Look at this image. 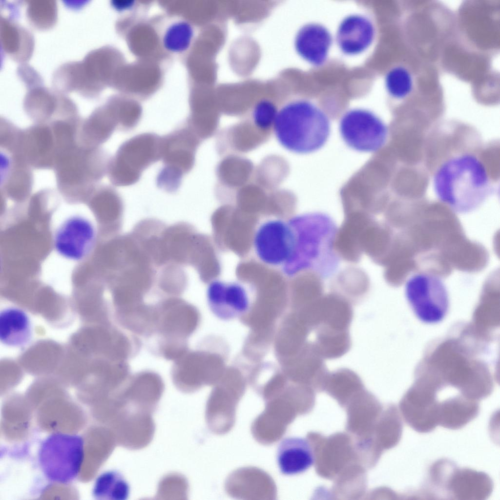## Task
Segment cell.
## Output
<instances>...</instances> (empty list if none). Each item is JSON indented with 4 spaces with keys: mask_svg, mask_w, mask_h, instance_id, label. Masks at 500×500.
<instances>
[{
    "mask_svg": "<svg viewBox=\"0 0 500 500\" xmlns=\"http://www.w3.org/2000/svg\"><path fill=\"white\" fill-rule=\"evenodd\" d=\"M432 185L438 199L458 213L476 210L494 190L484 162L477 153L466 150L443 160L434 171Z\"/></svg>",
    "mask_w": 500,
    "mask_h": 500,
    "instance_id": "1",
    "label": "cell"
},
{
    "mask_svg": "<svg viewBox=\"0 0 500 500\" xmlns=\"http://www.w3.org/2000/svg\"><path fill=\"white\" fill-rule=\"evenodd\" d=\"M288 221L292 233L289 259L281 268L288 277L307 271L314 272L323 279L336 271L340 258L334 250V239L337 229L333 220L322 212L294 215Z\"/></svg>",
    "mask_w": 500,
    "mask_h": 500,
    "instance_id": "2",
    "label": "cell"
},
{
    "mask_svg": "<svg viewBox=\"0 0 500 500\" xmlns=\"http://www.w3.org/2000/svg\"><path fill=\"white\" fill-rule=\"evenodd\" d=\"M273 125L279 143L286 149L300 154L321 148L330 132L327 115L304 99L294 100L283 106L278 111Z\"/></svg>",
    "mask_w": 500,
    "mask_h": 500,
    "instance_id": "3",
    "label": "cell"
},
{
    "mask_svg": "<svg viewBox=\"0 0 500 500\" xmlns=\"http://www.w3.org/2000/svg\"><path fill=\"white\" fill-rule=\"evenodd\" d=\"M196 322L194 308L185 300L174 297L160 300L146 338L151 352L167 360L180 358L188 351V338Z\"/></svg>",
    "mask_w": 500,
    "mask_h": 500,
    "instance_id": "4",
    "label": "cell"
},
{
    "mask_svg": "<svg viewBox=\"0 0 500 500\" xmlns=\"http://www.w3.org/2000/svg\"><path fill=\"white\" fill-rule=\"evenodd\" d=\"M162 137L151 132L136 135L123 143L110 159L107 174L114 186L125 187L138 182L142 172L162 159Z\"/></svg>",
    "mask_w": 500,
    "mask_h": 500,
    "instance_id": "5",
    "label": "cell"
},
{
    "mask_svg": "<svg viewBox=\"0 0 500 500\" xmlns=\"http://www.w3.org/2000/svg\"><path fill=\"white\" fill-rule=\"evenodd\" d=\"M84 440L78 435L50 434L42 442L38 460L50 481L68 484L78 476L84 458Z\"/></svg>",
    "mask_w": 500,
    "mask_h": 500,
    "instance_id": "6",
    "label": "cell"
},
{
    "mask_svg": "<svg viewBox=\"0 0 500 500\" xmlns=\"http://www.w3.org/2000/svg\"><path fill=\"white\" fill-rule=\"evenodd\" d=\"M74 146L55 165L58 188L61 190L89 189L107 173L110 159L98 147Z\"/></svg>",
    "mask_w": 500,
    "mask_h": 500,
    "instance_id": "7",
    "label": "cell"
},
{
    "mask_svg": "<svg viewBox=\"0 0 500 500\" xmlns=\"http://www.w3.org/2000/svg\"><path fill=\"white\" fill-rule=\"evenodd\" d=\"M195 146L192 130L186 124L162 137L164 166L156 178L160 188L174 192L179 188L193 167Z\"/></svg>",
    "mask_w": 500,
    "mask_h": 500,
    "instance_id": "8",
    "label": "cell"
},
{
    "mask_svg": "<svg viewBox=\"0 0 500 500\" xmlns=\"http://www.w3.org/2000/svg\"><path fill=\"white\" fill-rule=\"evenodd\" d=\"M97 237L94 219L83 213L75 212L61 217L53 227L54 250L61 256L72 262L85 259L92 251Z\"/></svg>",
    "mask_w": 500,
    "mask_h": 500,
    "instance_id": "9",
    "label": "cell"
},
{
    "mask_svg": "<svg viewBox=\"0 0 500 500\" xmlns=\"http://www.w3.org/2000/svg\"><path fill=\"white\" fill-rule=\"evenodd\" d=\"M405 294L416 316L421 321L434 324L441 321L449 308L446 287L438 277L418 273L406 282Z\"/></svg>",
    "mask_w": 500,
    "mask_h": 500,
    "instance_id": "10",
    "label": "cell"
},
{
    "mask_svg": "<svg viewBox=\"0 0 500 500\" xmlns=\"http://www.w3.org/2000/svg\"><path fill=\"white\" fill-rule=\"evenodd\" d=\"M339 131L350 147L361 152L379 149L386 143L388 135L386 124L372 111L362 108L346 112L340 119Z\"/></svg>",
    "mask_w": 500,
    "mask_h": 500,
    "instance_id": "11",
    "label": "cell"
},
{
    "mask_svg": "<svg viewBox=\"0 0 500 500\" xmlns=\"http://www.w3.org/2000/svg\"><path fill=\"white\" fill-rule=\"evenodd\" d=\"M253 247L258 258L264 264L280 267L291 256L292 233L287 220L273 218L262 223L256 229Z\"/></svg>",
    "mask_w": 500,
    "mask_h": 500,
    "instance_id": "12",
    "label": "cell"
},
{
    "mask_svg": "<svg viewBox=\"0 0 500 500\" xmlns=\"http://www.w3.org/2000/svg\"><path fill=\"white\" fill-rule=\"evenodd\" d=\"M493 488L486 474L468 468H458L453 462L442 476L438 490L453 500H484Z\"/></svg>",
    "mask_w": 500,
    "mask_h": 500,
    "instance_id": "13",
    "label": "cell"
},
{
    "mask_svg": "<svg viewBox=\"0 0 500 500\" xmlns=\"http://www.w3.org/2000/svg\"><path fill=\"white\" fill-rule=\"evenodd\" d=\"M309 313L315 332L349 331L354 314L352 303L334 292L324 294L311 306Z\"/></svg>",
    "mask_w": 500,
    "mask_h": 500,
    "instance_id": "14",
    "label": "cell"
},
{
    "mask_svg": "<svg viewBox=\"0 0 500 500\" xmlns=\"http://www.w3.org/2000/svg\"><path fill=\"white\" fill-rule=\"evenodd\" d=\"M207 299L211 311L217 317L230 320L241 316L250 308L247 290L236 281L214 279L208 285Z\"/></svg>",
    "mask_w": 500,
    "mask_h": 500,
    "instance_id": "15",
    "label": "cell"
},
{
    "mask_svg": "<svg viewBox=\"0 0 500 500\" xmlns=\"http://www.w3.org/2000/svg\"><path fill=\"white\" fill-rule=\"evenodd\" d=\"M344 219L337 228L333 242L335 251L340 259L350 263L360 261L363 254L360 240L365 228L375 218L374 216L354 212L345 214Z\"/></svg>",
    "mask_w": 500,
    "mask_h": 500,
    "instance_id": "16",
    "label": "cell"
},
{
    "mask_svg": "<svg viewBox=\"0 0 500 500\" xmlns=\"http://www.w3.org/2000/svg\"><path fill=\"white\" fill-rule=\"evenodd\" d=\"M375 35L374 26L368 18L360 15H351L345 17L339 24L336 41L343 53L357 55L371 45Z\"/></svg>",
    "mask_w": 500,
    "mask_h": 500,
    "instance_id": "17",
    "label": "cell"
},
{
    "mask_svg": "<svg viewBox=\"0 0 500 500\" xmlns=\"http://www.w3.org/2000/svg\"><path fill=\"white\" fill-rule=\"evenodd\" d=\"M297 53L314 66H320L326 61L332 43V36L326 27L316 23L301 27L294 38Z\"/></svg>",
    "mask_w": 500,
    "mask_h": 500,
    "instance_id": "18",
    "label": "cell"
},
{
    "mask_svg": "<svg viewBox=\"0 0 500 500\" xmlns=\"http://www.w3.org/2000/svg\"><path fill=\"white\" fill-rule=\"evenodd\" d=\"M276 461L280 472L284 475H294L303 473L314 463L312 446L305 438H284L278 446Z\"/></svg>",
    "mask_w": 500,
    "mask_h": 500,
    "instance_id": "19",
    "label": "cell"
},
{
    "mask_svg": "<svg viewBox=\"0 0 500 500\" xmlns=\"http://www.w3.org/2000/svg\"><path fill=\"white\" fill-rule=\"evenodd\" d=\"M32 330L30 320L22 310L10 307L0 312V340L11 347L25 346L31 340Z\"/></svg>",
    "mask_w": 500,
    "mask_h": 500,
    "instance_id": "20",
    "label": "cell"
},
{
    "mask_svg": "<svg viewBox=\"0 0 500 500\" xmlns=\"http://www.w3.org/2000/svg\"><path fill=\"white\" fill-rule=\"evenodd\" d=\"M391 232L384 223L375 219L364 229L360 240V248L378 265L383 266L390 251Z\"/></svg>",
    "mask_w": 500,
    "mask_h": 500,
    "instance_id": "21",
    "label": "cell"
},
{
    "mask_svg": "<svg viewBox=\"0 0 500 500\" xmlns=\"http://www.w3.org/2000/svg\"><path fill=\"white\" fill-rule=\"evenodd\" d=\"M333 291L347 299L352 304L360 300L368 292L370 281L361 269L349 267L341 271L332 285Z\"/></svg>",
    "mask_w": 500,
    "mask_h": 500,
    "instance_id": "22",
    "label": "cell"
},
{
    "mask_svg": "<svg viewBox=\"0 0 500 500\" xmlns=\"http://www.w3.org/2000/svg\"><path fill=\"white\" fill-rule=\"evenodd\" d=\"M313 343L321 356L327 359H334L342 356L349 352L352 346L349 331L316 332Z\"/></svg>",
    "mask_w": 500,
    "mask_h": 500,
    "instance_id": "23",
    "label": "cell"
},
{
    "mask_svg": "<svg viewBox=\"0 0 500 500\" xmlns=\"http://www.w3.org/2000/svg\"><path fill=\"white\" fill-rule=\"evenodd\" d=\"M385 85L391 97L397 100H403L412 92L413 77L409 70L405 66H396L386 74Z\"/></svg>",
    "mask_w": 500,
    "mask_h": 500,
    "instance_id": "24",
    "label": "cell"
},
{
    "mask_svg": "<svg viewBox=\"0 0 500 500\" xmlns=\"http://www.w3.org/2000/svg\"><path fill=\"white\" fill-rule=\"evenodd\" d=\"M360 376L353 370L340 368L329 372L324 386L334 394H345L357 391L363 386Z\"/></svg>",
    "mask_w": 500,
    "mask_h": 500,
    "instance_id": "25",
    "label": "cell"
},
{
    "mask_svg": "<svg viewBox=\"0 0 500 500\" xmlns=\"http://www.w3.org/2000/svg\"><path fill=\"white\" fill-rule=\"evenodd\" d=\"M127 486L118 474L106 472L96 479L92 490V495L97 500L118 499L121 492L127 491Z\"/></svg>",
    "mask_w": 500,
    "mask_h": 500,
    "instance_id": "26",
    "label": "cell"
},
{
    "mask_svg": "<svg viewBox=\"0 0 500 500\" xmlns=\"http://www.w3.org/2000/svg\"><path fill=\"white\" fill-rule=\"evenodd\" d=\"M278 111L273 103L268 100L259 102L253 111L255 124L262 129H267L273 125Z\"/></svg>",
    "mask_w": 500,
    "mask_h": 500,
    "instance_id": "27",
    "label": "cell"
}]
</instances>
